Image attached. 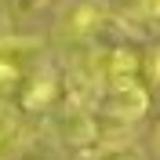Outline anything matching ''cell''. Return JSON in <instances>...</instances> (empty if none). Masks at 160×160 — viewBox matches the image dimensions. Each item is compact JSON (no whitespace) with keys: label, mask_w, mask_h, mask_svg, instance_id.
Wrapping results in <instances>:
<instances>
[{"label":"cell","mask_w":160,"mask_h":160,"mask_svg":"<svg viewBox=\"0 0 160 160\" xmlns=\"http://www.w3.org/2000/svg\"><path fill=\"white\" fill-rule=\"evenodd\" d=\"M91 109L117 124H138L149 113V91L142 88V80H109L95 91Z\"/></svg>","instance_id":"6da1fadb"},{"label":"cell","mask_w":160,"mask_h":160,"mask_svg":"<svg viewBox=\"0 0 160 160\" xmlns=\"http://www.w3.org/2000/svg\"><path fill=\"white\" fill-rule=\"evenodd\" d=\"M26 142H29V135H26L18 109L0 98V160H22Z\"/></svg>","instance_id":"7a4b0ae2"},{"label":"cell","mask_w":160,"mask_h":160,"mask_svg":"<svg viewBox=\"0 0 160 160\" xmlns=\"http://www.w3.org/2000/svg\"><path fill=\"white\" fill-rule=\"evenodd\" d=\"M95 160H146L135 146H124V149H109V153H102V157H95Z\"/></svg>","instance_id":"3957f363"},{"label":"cell","mask_w":160,"mask_h":160,"mask_svg":"<svg viewBox=\"0 0 160 160\" xmlns=\"http://www.w3.org/2000/svg\"><path fill=\"white\" fill-rule=\"evenodd\" d=\"M11 37V11H8V4L0 0V40H8Z\"/></svg>","instance_id":"277c9868"},{"label":"cell","mask_w":160,"mask_h":160,"mask_svg":"<svg viewBox=\"0 0 160 160\" xmlns=\"http://www.w3.org/2000/svg\"><path fill=\"white\" fill-rule=\"evenodd\" d=\"M44 4H48V0H15V8H18L22 15H29V11H40Z\"/></svg>","instance_id":"5b68a950"},{"label":"cell","mask_w":160,"mask_h":160,"mask_svg":"<svg viewBox=\"0 0 160 160\" xmlns=\"http://www.w3.org/2000/svg\"><path fill=\"white\" fill-rule=\"evenodd\" d=\"M149 149H153V157L160 160V120L153 124V131H149Z\"/></svg>","instance_id":"8992f818"},{"label":"cell","mask_w":160,"mask_h":160,"mask_svg":"<svg viewBox=\"0 0 160 160\" xmlns=\"http://www.w3.org/2000/svg\"><path fill=\"white\" fill-rule=\"evenodd\" d=\"M149 69H153V80L160 84V44L153 48V55H149Z\"/></svg>","instance_id":"52a82bcc"}]
</instances>
